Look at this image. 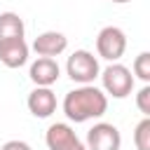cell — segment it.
<instances>
[{
    "instance_id": "cell-1",
    "label": "cell",
    "mask_w": 150,
    "mask_h": 150,
    "mask_svg": "<svg viewBox=\"0 0 150 150\" xmlns=\"http://www.w3.org/2000/svg\"><path fill=\"white\" fill-rule=\"evenodd\" d=\"M108 110V96L94 87V84H82L73 91L66 94L63 98V112L70 122H87V120H96L101 115H105Z\"/></svg>"
},
{
    "instance_id": "cell-2",
    "label": "cell",
    "mask_w": 150,
    "mask_h": 150,
    "mask_svg": "<svg viewBox=\"0 0 150 150\" xmlns=\"http://www.w3.org/2000/svg\"><path fill=\"white\" fill-rule=\"evenodd\" d=\"M66 73L73 82H80V84H91L96 77H98V61L91 52L87 49H77L68 56L66 61Z\"/></svg>"
},
{
    "instance_id": "cell-3",
    "label": "cell",
    "mask_w": 150,
    "mask_h": 150,
    "mask_svg": "<svg viewBox=\"0 0 150 150\" xmlns=\"http://www.w3.org/2000/svg\"><path fill=\"white\" fill-rule=\"evenodd\" d=\"M101 82H103L105 94H110L112 98H127L134 91V75L122 63H110L101 73Z\"/></svg>"
},
{
    "instance_id": "cell-4",
    "label": "cell",
    "mask_w": 150,
    "mask_h": 150,
    "mask_svg": "<svg viewBox=\"0 0 150 150\" xmlns=\"http://www.w3.org/2000/svg\"><path fill=\"white\" fill-rule=\"evenodd\" d=\"M124 49H127V35L122 28H117V26L101 28V33L96 35V52L101 59L115 63L124 56Z\"/></svg>"
},
{
    "instance_id": "cell-5",
    "label": "cell",
    "mask_w": 150,
    "mask_h": 150,
    "mask_svg": "<svg viewBox=\"0 0 150 150\" xmlns=\"http://www.w3.org/2000/svg\"><path fill=\"white\" fill-rule=\"evenodd\" d=\"M87 150H120L122 136L120 129L110 122H98L87 131Z\"/></svg>"
},
{
    "instance_id": "cell-6",
    "label": "cell",
    "mask_w": 150,
    "mask_h": 150,
    "mask_svg": "<svg viewBox=\"0 0 150 150\" xmlns=\"http://www.w3.org/2000/svg\"><path fill=\"white\" fill-rule=\"evenodd\" d=\"M45 143L49 150H87L84 143L77 138V134L70 129V124L66 122L52 124L45 134Z\"/></svg>"
},
{
    "instance_id": "cell-7",
    "label": "cell",
    "mask_w": 150,
    "mask_h": 150,
    "mask_svg": "<svg viewBox=\"0 0 150 150\" xmlns=\"http://www.w3.org/2000/svg\"><path fill=\"white\" fill-rule=\"evenodd\" d=\"M68 47V38L63 33H56V30H45L35 38L33 42V49L38 56H47V59H54L59 54H63Z\"/></svg>"
},
{
    "instance_id": "cell-8",
    "label": "cell",
    "mask_w": 150,
    "mask_h": 150,
    "mask_svg": "<svg viewBox=\"0 0 150 150\" xmlns=\"http://www.w3.org/2000/svg\"><path fill=\"white\" fill-rule=\"evenodd\" d=\"M30 80L38 84V87H52L59 75H61V68L54 59H47V56H40L38 61L30 63V70H28Z\"/></svg>"
},
{
    "instance_id": "cell-9",
    "label": "cell",
    "mask_w": 150,
    "mask_h": 150,
    "mask_svg": "<svg viewBox=\"0 0 150 150\" xmlns=\"http://www.w3.org/2000/svg\"><path fill=\"white\" fill-rule=\"evenodd\" d=\"M26 103H28V110L35 117H49L56 110V94L49 87H35L28 94V101Z\"/></svg>"
},
{
    "instance_id": "cell-10",
    "label": "cell",
    "mask_w": 150,
    "mask_h": 150,
    "mask_svg": "<svg viewBox=\"0 0 150 150\" xmlns=\"http://www.w3.org/2000/svg\"><path fill=\"white\" fill-rule=\"evenodd\" d=\"M0 61L7 68H21L28 61V45L23 38L0 42Z\"/></svg>"
},
{
    "instance_id": "cell-11",
    "label": "cell",
    "mask_w": 150,
    "mask_h": 150,
    "mask_svg": "<svg viewBox=\"0 0 150 150\" xmlns=\"http://www.w3.org/2000/svg\"><path fill=\"white\" fill-rule=\"evenodd\" d=\"M23 19L14 12H2L0 14V42L5 40H16V38H23Z\"/></svg>"
},
{
    "instance_id": "cell-12",
    "label": "cell",
    "mask_w": 150,
    "mask_h": 150,
    "mask_svg": "<svg viewBox=\"0 0 150 150\" xmlns=\"http://www.w3.org/2000/svg\"><path fill=\"white\" fill-rule=\"evenodd\" d=\"M134 145H136V150H150V117H143L136 124Z\"/></svg>"
},
{
    "instance_id": "cell-13",
    "label": "cell",
    "mask_w": 150,
    "mask_h": 150,
    "mask_svg": "<svg viewBox=\"0 0 150 150\" xmlns=\"http://www.w3.org/2000/svg\"><path fill=\"white\" fill-rule=\"evenodd\" d=\"M134 75L143 80L145 84L150 82V52H141L134 61Z\"/></svg>"
},
{
    "instance_id": "cell-14",
    "label": "cell",
    "mask_w": 150,
    "mask_h": 150,
    "mask_svg": "<svg viewBox=\"0 0 150 150\" xmlns=\"http://www.w3.org/2000/svg\"><path fill=\"white\" fill-rule=\"evenodd\" d=\"M136 105H138V110L145 117H150V84H143L141 87V91L136 94Z\"/></svg>"
},
{
    "instance_id": "cell-15",
    "label": "cell",
    "mask_w": 150,
    "mask_h": 150,
    "mask_svg": "<svg viewBox=\"0 0 150 150\" xmlns=\"http://www.w3.org/2000/svg\"><path fill=\"white\" fill-rule=\"evenodd\" d=\"M0 150H33V148H30L26 141H7Z\"/></svg>"
},
{
    "instance_id": "cell-16",
    "label": "cell",
    "mask_w": 150,
    "mask_h": 150,
    "mask_svg": "<svg viewBox=\"0 0 150 150\" xmlns=\"http://www.w3.org/2000/svg\"><path fill=\"white\" fill-rule=\"evenodd\" d=\"M112 2H117V5H124V2H131V0H112Z\"/></svg>"
}]
</instances>
